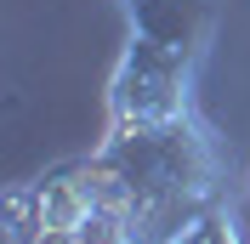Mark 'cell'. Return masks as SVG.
I'll use <instances>...</instances> for the list:
<instances>
[{"label":"cell","mask_w":250,"mask_h":244,"mask_svg":"<svg viewBox=\"0 0 250 244\" xmlns=\"http://www.w3.org/2000/svg\"><path fill=\"white\" fill-rule=\"evenodd\" d=\"M97 159L131 193L159 244L182 222L228 199V153L199 102L176 114H114L108 137L97 142Z\"/></svg>","instance_id":"6da1fadb"},{"label":"cell","mask_w":250,"mask_h":244,"mask_svg":"<svg viewBox=\"0 0 250 244\" xmlns=\"http://www.w3.org/2000/svg\"><path fill=\"white\" fill-rule=\"evenodd\" d=\"M6 244H159L114 170L91 153L6 187Z\"/></svg>","instance_id":"7a4b0ae2"},{"label":"cell","mask_w":250,"mask_h":244,"mask_svg":"<svg viewBox=\"0 0 250 244\" xmlns=\"http://www.w3.org/2000/svg\"><path fill=\"white\" fill-rule=\"evenodd\" d=\"M114 6H120L131 40H142L154 51H171V57L193 62V68L205 62L210 29H216L210 0H114Z\"/></svg>","instance_id":"3957f363"},{"label":"cell","mask_w":250,"mask_h":244,"mask_svg":"<svg viewBox=\"0 0 250 244\" xmlns=\"http://www.w3.org/2000/svg\"><path fill=\"white\" fill-rule=\"evenodd\" d=\"M165 244H245V233H239V216H233V204L222 199V204L199 210L193 222H182V227H176Z\"/></svg>","instance_id":"277c9868"}]
</instances>
